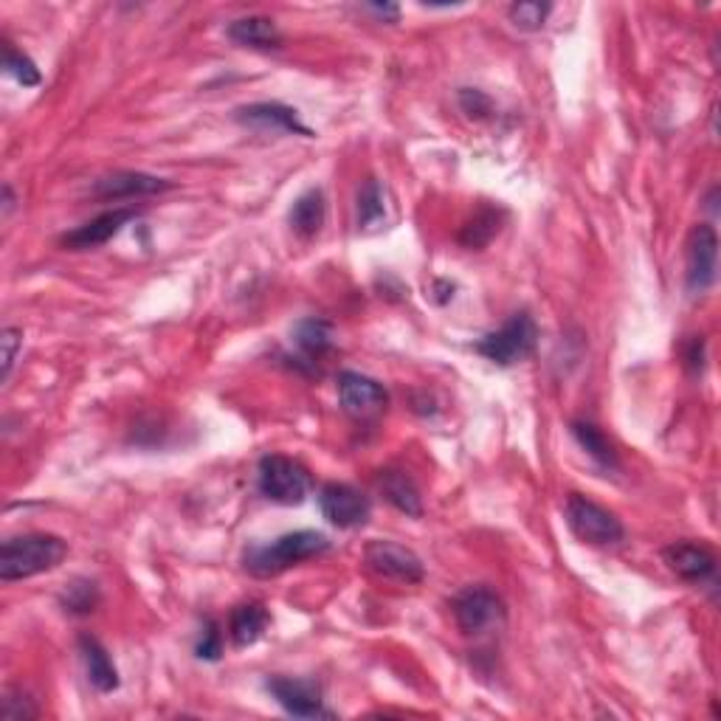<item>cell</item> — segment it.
Here are the masks:
<instances>
[{
  "instance_id": "ba28073f",
  "label": "cell",
  "mask_w": 721,
  "mask_h": 721,
  "mask_svg": "<svg viewBox=\"0 0 721 721\" xmlns=\"http://www.w3.org/2000/svg\"><path fill=\"white\" fill-rule=\"evenodd\" d=\"M364 564L378 578L398 581V584H420L426 578L424 561L398 541H369L364 550Z\"/></svg>"
},
{
  "instance_id": "cb8c5ba5",
  "label": "cell",
  "mask_w": 721,
  "mask_h": 721,
  "mask_svg": "<svg viewBox=\"0 0 721 721\" xmlns=\"http://www.w3.org/2000/svg\"><path fill=\"white\" fill-rule=\"evenodd\" d=\"M355 215H358V229H375L386 220V189L375 178H367L358 189Z\"/></svg>"
},
{
  "instance_id": "2e32d148",
  "label": "cell",
  "mask_w": 721,
  "mask_h": 721,
  "mask_svg": "<svg viewBox=\"0 0 721 721\" xmlns=\"http://www.w3.org/2000/svg\"><path fill=\"white\" fill-rule=\"evenodd\" d=\"M378 488L384 493V499L393 504L395 510L406 513L411 519L424 516V497H420V488L415 485V479L406 471H398V468H386V471L378 473Z\"/></svg>"
},
{
  "instance_id": "83f0119b",
  "label": "cell",
  "mask_w": 721,
  "mask_h": 721,
  "mask_svg": "<svg viewBox=\"0 0 721 721\" xmlns=\"http://www.w3.org/2000/svg\"><path fill=\"white\" fill-rule=\"evenodd\" d=\"M0 715L7 721H29L38 719L40 710L38 704H34V699L25 697L23 690H9L3 702H0Z\"/></svg>"
},
{
  "instance_id": "8fae6325",
  "label": "cell",
  "mask_w": 721,
  "mask_h": 721,
  "mask_svg": "<svg viewBox=\"0 0 721 721\" xmlns=\"http://www.w3.org/2000/svg\"><path fill=\"white\" fill-rule=\"evenodd\" d=\"M715 265H719V237L710 223H699L688 237V280L690 293H704L715 282Z\"/></svg>"
},
{
  "instance_id": "d6a6232c",
  "label": "cell",
  "mask_w": 721,
  "mask_h": 721,
  "mask_svg": "<svg viewBox=\"0 0 721 721\" xmlns=\"http://www.w3.org/2000/svg\"><path fill=\"white\" fill-rule=\"evenodd\" d=\"M702 347H704V342H699V338H697V342L690 344L688 355H685V360H688V367L693 369V373H699V369H702V358H704Z\"/></svg>"
},
{
  "instance_id": "52a82bcc",
  "label": "cell",
  "mask_w": 721,
  "mask_h": 721,
  "mask_svg": "<svg viewBox=\"0 0 721 721\" xmlns=\"http://www.w3.org/2000/svg\"><path fill=\"white\" fill-rule=\"evenodd\" d=\"M318 508H322V516L338 530L364 527L373 516V502L367 493L347 482H327L318 491Z\"/></svg>"
},
{
  "instance_id": "3957f363",
  "label": "cell",
  "mask_w": 721,
  "mask_h": 721,
  "mask_svg": "<svg viewBox=\"0 0 721 721\" xmlns=\"http://www.w3.org/2000/svg\"><path fill=\"white\" fill-rule=\"evenodd\" d=\"M535 344H539V324L527 311H519L502 327L479 338L477 353L499 367H513L533 355Z\"/></svg>"
},
{
  "instance_id": "d6986e66",
  "label": "cell",
  "mask_w": 721,
  "mask_h": 721,
  "mask_svg": "<svg viewBox=\"0 0 721 721\" xmlns=\"http://www.w3.org/2000/svg\"><path fill=\"white\" fill-rule=\"evenodd\" d=\"M324 220H327V198H324L322 189H307V192L299 195L291 206V215H288L291 229L305 240L322 231Z\"/></svg>"
},
{
  "instance_id": "f1b7e54d",
  "label": "cell",
  "mask_w": 721,
  "mask_h": 721,
  "mask_svg": "<svg viewBox=\"0 0 721 721\" xmlns=\"http://www.w3.org/2000/svg\"><path fill=\"white\" fill-rule=\"evenodd\" d=\"M195 654H198L200 659H206V662H218V659L223 657V631H220V626L212 617L200 628V640L198 646H195Z\"/></svg>"
},
{
  "instance_id": "484cf974",
  "label": "cell",
  "mask_w": 721,
  "mask_h": 721,
  "mask_svg": "<svg viewBox=\"0 0 721 721\" xmlns=\"http://www.w3.org/2000/svg\"><path fill=\"white\" fill-rule=\"evenodd\" d=\"M3 69L23 87H38L40 82H43V74H40V69L34 65L32 56L18 51L12 43H3Z\"/></svg>"
},
{
  "instance_id": "4dcf8cb0",
  "label": "cell",
  "mask_w": 721,
  "mask_h": 721,
  "mask_svg": "<svg viewBox=\"0 0 721 721\" xmlns=\"http://www.w3.org/2000/svg\"><path fill=\"white\" fill-rule=\"evenodd\" d=\"M460 107H462V113H468L471 118H482L491 113L493 102H491V96H485L482 91H477V87H462Z\"/></svg>"
},
{
  "instance_id": "9a60e30c",
  "label": "cell",
  "mask_w": 721,
  "mask_h": 721,
  "mask_svg": "<svg viewBox=\"0 0 721 721\" xmlns=\"http://www.w3.org/2000/svg\"><path fill=\"white\" fill-rule=\"evenodd\" d=\"M662 561L677 578L688 581V584H702V581L713 578L715 573V555L702 544H690V541H677V544L662 550Z\"/></svg>"
},
{
  "instance_id": "30bf717a",
  "label": "cell",
  "mask_w": 721,
  "mask_h": 721,
  "mask_svg": "<svg viewBox=\"0 0 721 721\" xmlns=\"http://www.w3.org/2000/svg\"><path fill=\"white\" fill-rule=\"evenodd\" d=\"M234 118L243 127L254 133H280V136H302L313 138L316 133L307 125H302L296 107H288L282 102H257V105H243L234 111Z\"/></svg>"
},
{
  "instance_id": "5b68a950",
  "label": "cell",
  "mask_w": 721,
  "mask_h": 721,
  "mask_svg": "<svg viewBox=\"0 0 721 721\" xmlns=\"http://www.w3.org/2000/svg\"><path fill=\"white\" fill-rule=\"evenodd\" d=\"M257 485L265 499L276 504H302L311 493V473L302 462L282 454H265L257 466Z\"/></svg>"
},
{
  "instance_id": "4fadbf2b",
  "label": "cell",
  "mask_w": 721,
  "mask_h": 721,
  "mask_svg": "<svg viewBox=\"0 0 721 721\" xmlns=\"http://www.w3.org/2000/svg\"><path fill=\"white\" fill-rule=\"evenodd\" d=\"M138 209H130V206H122V209H113V212H105L100 215V218L87 220V223H82L80 229L69 231V234H63V240H60V245H63L65 251H91V249H100V245L111 243L113 237L118 234V231L125 229L130 220L138 218Z\"/></svg>"
},
{
  "instance_id": "44dd1931",
  "label": "cell",
  "mask_w": 721,
  "mask_h": 721,
  "mask_svg": "<svg viewBox=\"0 0 721 721\" xmlns=\"http://www.w3.org/2000/svg\"><path fill=\"white\" fill-rule=\"evenodd\" d=\"M293 344L307 364H316L333 349V324L324 318H305L293 327Z\"/></svg>"
},
{
  "instance_id": "1f68e13d",
  "label": "cell",
  "mask_w": 721,
  "mask_h": 721,
  "mask_svg": "<svg viewBox=\"0 0 721 721\" xmlns=\"http://www.w3.org/2000/svg\"><path fill=\"white\" fill-rule=\"evenodd\" d=\"M364 12L375 14L384 23H398L400 20V9L395 3H369V7H364Z\"/></svg>"
},
{
  "instance_id": "4316f807",
  "label": "cell",
  "mask_w": 721,
  "mask_h": 721,
  "mask_svg": "<svg viewBox=\"0 0 721 721\" xmlns=\"http://www.w3.org/2000/svg\"><path fill=\"white\" fill-rule=\"evenodd\" d=\"M550 12H553L550 3H533V0H524V3H513V7L508 9V18L510 23L516 25V29H522V32H541L544 23H547Z\"/></svg>"
},
{
  "instance_id": "9c48e42d",
  "label": "cell",
  "mask_w": 721,
  "mask_h": 721,
  "mask_svg": "<svg viewBox=\"0 0 721 721\" xmlns=\"http://www.w3.org/2000/svg\"><path fill=\"white\" fill-rule=\"evenodd\" d=\"M265 690L285 713L296 715V719H333V713L324 708L322 685L313 679L271 677L265 682Z\"/></svg>"
},
{
  "instance_id": "836d02e7",
  "label": "cell",
  "mask_w": 721,
  "mask_h": 721,
  "mask_svg": "<svg viewBox=\"0 0 721 721\" xmlns=\"http://www.w3.org/2000/svg\"><path fill=\"white\" fill-rule=\"evenodd\" d=\"M14 209V195L9 184H3V215H9Z\"/></svg>"
},
{
  "instance_id": "8992f818",
  "label": "cell",
  "mask_w": 721,
  "mask_h": 721,
  "mask_svg": "<svg viewBox=\"0 0 721 721\" xmlns=\"http://www.w3.org/2000/svg\"><path fill=\"white\" fill-rule=\"evenodd\" d=\"M457 628L466 637L488 635L491 628L504 623V604L502 597L488 586H466L451 604Z\"/></svg>"
},
{
  "instance_id": "6da1fadb",
  "label": "cell",
  "mask_w": 721,
  "mask_h": 721,
  "mask_svg": "<svg viewBox=\"0 0 721 721\" xmlns=\"http://www.w3.org/2000/svg\"><path fill=\"white\" fill-rule=\"evenodd\" d=\"M330 550V539L316 530H296L274 539L271 544H257L249 547L243 555L245 573L254 578H276L288 573L291 566L305 564V561L318 558Z\"/></svg>"
},
{
  "instance_id": "603a6c76",
  "label": "cell",
  "mask_w": 721,
  "mask_h": 721,
  "mask_svg": "<svg viewBox=\"0 0 721 721\" xmlns=\"http://www.w3.org/2000/svg\"><path fill=\"white\" fill-rule=\"evenodd\" d=\"M502 218L504 215L499 212V209H493V206H482V209H479V212L473 215L466 226H462L460 243L471 251L485 249L493 237L499 234V229H502Z\"/></svg>"
},
{
  "instance_id": "277c9868",
  "label": "cell",
  "mask_w": 721,
  "mask_h": 721,
  "mask_svg": "<svg viewBox=\"0 0 721 721\" xmlns=\"http://www.w3.org/2000/svg\"><path fill=\"white\" fill-rule=\"evenodd\" d=\"M564 516L575 539L592 544V547H612L626 535L620 519L612 510H606L604 504L592 502L584 493H570L566 497Z\"/></svg>"
},
{
  "instance_id": "d4e9b609",
  "label": "cell",
  "mask_w": 721,
  "mask_h": 721,
  "mask_svg": "<svg viewBox=\"0 0 721 721\" xmlns=\"http://www.w3.org/2000/svg\"><path fill=\"white\" fill-rule=\"evenodd\" d=\"M60 604H63V609L69 612V615H91V612H96V606H100V586L87 578L71 581L69 589L60 595Z\"/></svg>"
},
{
  "instance_id": "5bb4252c",
  "label": "cell",
  "mask_w": 721,
  "mask_h": 721,
  "mask_svg": "<svg viewBox=\"0 0 721 721\" xmlns=\"http://www.w3.org/2000/svg\"><path fill=\"white\" fill-rule=\"evenodd\" d=\"M173 189V184L156 175L136 173V169H122V173L105 175L94 184V195L100 200H130L147 198V195H161Z\"/></svg>"
},
{
  "instance_id": "7402d4cb",
  "label": "cell",
  "mask_w": 721,
  "mask_h": 721,
  "mask_svg": "<svg viewBox=\"0 0 721 721\" xmlns=\"http://www.w3.org/2000/svg\"><path fill=\"white\" fill-rule=\"evenodd\" d=\"M573 437L578 440V446L584 448L586 454L597 462L606 471H617L620 468V460H617L615 446L609 442V437L604 431L597 429V426L586 424V420H575L573 424Z\"/></svg>"
},
{
  "instance_id": "7a4b0ae2",
  "label": "cell",
  "mask_w": 721,
  "mask_h": 721,
  "mask_svg": "<svg viewBox=\"0 0 721 721\" xmlns=\"http://www.w3.org/2000/svg\"><path fill=\"white\" fill-rule=\"evenodd\" d=\"M69 555V541L54 533H25L3 541L0 547V581H25L56 570Z\"/></svg>"
},
{
  "instance_id": "ffe728a7",
  "label": "cell",
  "mask_w": 721,
  "mask_h": 721,
  "mask_svg": "<svg viewBox=\"0 0 721 721\" xmlns=\"http://www.w3.org/2000/svg\"><path fill=\"white\" fill-rule=\"evenodd\" d=\"M271 626V615L262 604H240L229 617V635L231 642L237 648H251L262 635H265V628Z\"/></svg>"
},
{
  "instance_id": "ac0fdd59",
  "label": "cell",
  "mask_w": 721,
  "mask_h": 721,
  "mask_svg": "<svg viewBox=\"0 0 721 721\" xmlns=\"http://www.w3.org/2000/svg\"><path fill=\"white\" fill-rule=\"evenodd\" d=\"M80 654H82V662H85L87 682L94 685L100 693H113V690H118L122 679H118V671H116V666H113V659H111V654H107V648L102 646L96 637L82 635L80 637Z\"/></svg>"
},
{
  "instance_id": "f546056e",
  "label": "cell",
  "mask_w": 721,
  "mask_h": 721,
  "mask_svg": "<svg viewBox=\"0 0 721 721\" xmlns=\"http://www.w3.org/2000/svg\"><path fill=\"white\" fill-rule=\"evenodd\" d=\"M0 344H3V384L12 378L14 360H18V349L23 347V330L7 327L0 333Z\"/></svg>"
},
{
  "instance_id": "7c38bea8",
  "label": "cell",
  "mask_w": 721,
  "mask_h": 721,
  "mask_svg": "<svg viewBox=\"0 0 721 721\" xmlns=\"http://www.w3.org/2000/svg\"><path fill=\"white\" fill-rule=\"evenodd\" d=\"M338 400L344 411L358 420H373L389 406V393L375 378H367L360 373H342L338 375Z\"/></svg>"
},
{
  "instance_id": "e0dca14e",
  "label": "cell",
  "mask_w": 721,
  "mask_h": 721,
  "mask_svg": "<svg viewBox=\"0 0 721 721\" xmlns=\"http://www.w3.org/2000/svg\"><path fill=\"white\" fill-rule=\"evenodd\" d=\"M226 34H229L231 43L243 45V49L271 51L282 45V34L280 29H276V23L271 18H262V14H249V18L231 20Z\"/></svg>"
}]
</instances>
